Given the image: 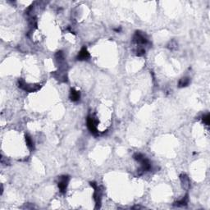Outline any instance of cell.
<instances>
[{
  "instance_id": "obj_14",
  "label": "cell",
  "mask_w": 210,
  "mask_h": 210,
  "mask_svg": "<svg viewBox=\"0 0 210 210\" xmlns=\"http://www.w3.org/2000/svg\"><path fill=\"white\" fill-rule=\"evenodd\" d=\"M202 121H203V122L206 125V126H208V125H209V122H210L209 114L207 113V114L204 115V116L202 117Z\"/></svg>"
},
{
  "instance_id": "obj_13",
  "label": "cell",
  "mask_w": 210,
  "mask_h": 210,
  "mask_svg": "<svg viewBox=\"0 0 210 210\" xmlns=\"http://www.w3.org/2000/svg\"><path fill=\"white\" fill-rule=\"evenodd\" d=\"M55 57H56V59L59 63H62L64 61V54H63V53L62 51H58L55 55Z\"/></svg>"
},
{
  "instance_id": "obj_2",
  "label": "cell",
  "mask_w": 210,
  "mask_h": 210,
  "mask_svg": "<svg viewBox=\"0 0 210 210\" xmlns=\"http://www.w3.org/2000/svg\"><path fill=\"white\" fill-rule=\"evenodd\" d=\"M133 41L136 44H148V39L145 37V35L140 31H136L133 36Z\"/></svg>"
},
{
  "instance_id": "obj_15",
  "label": "cell",
  "mask_w": 210,
  "mask_h": 210,
  "mask_svg": "<svg viewBox=\"0 0 210 210\" xmlns=\"http://www.w3.org/2000/svg\"><path fill=\"white\" fill-rule=\"evenodd\" d=\"M145 53V50L142 47H139L136 50V55L140 57V56H143V55Z\"/></svg>"
},
{
  "instance_id": "obj_16",
  "label": "cell",
  "mask_w": 210,
  "mask_h": 210,
  "mask_svg": "<svg viewBox=\"0 0 210 210\" xmlns=\"http://www.w3.org/2000/svg\"><path fill=\"white\" fill-rule=\"evenodd\" d=\"M168 47V49H170V50H175V49H176V47H177V43L175 40H172V41L169 43Z\"/></svg>"
},
{
  "instance_id": "obj_10",
  "label": "cell",
  "mask_w": 210,
  "mask_h": 210,
  "mask_svg": "<svg viewBox=\"0 0 210 210\" xmlns=\"http://www.w3.org/2000/svg\"><path fill=\"white\" fill-rule=\"evenodd\" d=\"M190 82V79L189 77H183L179 80L178 82V86L180 88H183V87H186Z\"/></svg>"
},
{
  "instance_id": "obj_12",
  "label": "cell",
  "mask_w": 210,
  "mask_h": 210,
  "mask_svg": "<svg viewBox=\"0 0 210 210\" xmlns=\"http://www.w3.org/2000/svg\"><path fill=\"white\" fill-rule=\"evenodd\" d=\"M26 145H27V146H28V148L30 149H31V150L34 149V142H33L32 139H31L28 135H26Z\"/></svg>"
},
{
  "instance_id": "obj_8",
  "label": "cell",
  "mask_w": 210,
  "mask_h": 210,
  "mask_svg": "<svg viewBox=\"0 0 210 210\" xmlns=\"http://www.w3.org/2000/svg\"><path fill=\"white\" fill-rule=\"evenodd\" d=\"M140 164H141V170H142V171H149L151 169V168H152L149 160L148 158H145V157L143 158L142 160L140 161Z\"/></svg>"
},
{
  "instance_id": "obj_1",
  "label": "cell",
  "mask_w": 210,
  "mask_h": 210,
  "mask_svg": "<svg viewBox=\"0 0 210 210\" xmlns=\"http://www.w3.org/2000/svg\"><path fill=\"white\" fill-rule=\"evenodd\" d=\"M18 86L26 92H35L40 89V86L39 85H27L22 79L18 80Z\"/></svg>"
},
{
  "instance_id": "obj_5",
  "label": "cell",
  "mask_w": 210,
  "mask_h": 210,
  "mask_svg": "<svg viewBox=\"0 0 210 210\" xmlns=\"http://www.w3.org/2000/svg\"><path fill=\"white\" fill-rule=\"evenodd\" d=\"M90 53L88 52L87 49H86V47H83L80 50V53H78L76 59L80 60V61H83V60H88L90 58Z\"/></svg>"
},
{
  "instance_id": "obj_6",
  "label": "cell",
  "mask_w": 210,
  "mask_h": 210,
  "mask_svg": "<svg viewBox=\"0 0 210 210\" xmlns=\"http://www.w3.org/2000/svg\"><path fill=\"white\" fill-rule=\"evenodd\" d=\"M101 190L99 187L97 186L94 188V199L95 201L96 208H99L101 204Z\"/></svg>"
},
{
  "instance_id": "obj_9",
  "label": "cell",
  "mask_w": 210,
  "mask_h": 210,
  "mask_svg": "<svg viewBox=\"0 0 210 210\" xmlns=\"http://www.w3.org/2000/svg\"><path fill=\"white\" fill-rule=\"evenodd\" d=\"M69 97H70V99L72 102H77L80 99V93L79 91L76 90L75 89H71Z\"/></svg>"
},
{
  "instance_id": "obj_11",
  "label": "cell",
  "mask_w": 210,
  "mask_h": 210,
  "mask_svg": "<svg viewBox=\"0 0 210 210\" xmlns=\"http://www.w3.org/2000/svg\"><path fill=\"white\" fill-rule=\"evenodd\" d=\"M189 201V197H188V195H185V197H183L182 199H181L180 200H178L177 202L175 203V205L176 206H185V205L187 204V203Z\"/></svg>"
},
{
  "instance_id": "obj_4",
  "label": "cell",
  "mask_w": 210,
  "mask_h": 210,
  "mask_svg": "<svg viewBox=\"0 0 210 210\" xmlns=\"http://www.w3.org/2000/svg\"><path fill=\"white\" fill-rule=\"evenodd\" d=\"M69 180H70V177L68 176H62L59 177V181H58L57 186H58L60 191L62 193H65L66 192Z\"/></svg>"
},
{
  "instance_id": "obj_3",
  "label": "cell",
  "mask_w": 210,
  "mask_h": 210,
  "mask_svg": "<svg viewBox=\"0 0 210 210\" xmlns=\"http://www.w3.org/2000/svg\"><path fill=\"white\" fill-rule=\"evenodd\" d=\"M87 127L92 134L98 135V130H97V122L95 119L91 116L87 117Z\"/></svg>"
},
{
  "instance_id": "obj_7",
  "label": "cell",
  "mask_w": 210,
  "mask_h": 210,
  "mask_svg": "<svg viewBox=\"0 0 210 210\" xmlns=\"http://www.w3.org/2000/svg\"><path fill=\"white\" fill-rule=\"evenodd\" d=\"M180 180H181L183 188H185L186 190H188L190 187V181L189 177L186 174H182L180 176Z\"/></svg>"
}]
</instances>
